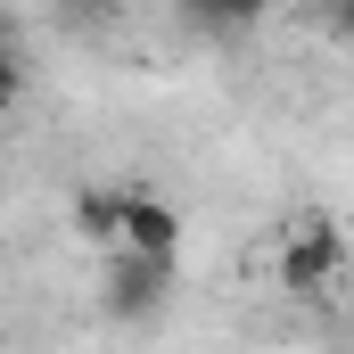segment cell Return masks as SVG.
<instances>
[{"label": "cell", "instance_id": "1", "mask_svg": "<svg viewBox=\"0 0 354 354\" xmlns=\"http://www.w3.org/2000/svg\"><path fill=\"white\" fill-rule=\"evenodd\" d=\"M272 280L288 288V297H322V288H338L346 280V231L330 223V214H288L280 223V256H272Z\"/></svg>", "mask_w": 354, "mask_h": 354}, {"label": "cell", "instance_id": "2", "mask_svg": "<svg viewBox=\"0 0 354 354\" xmlns=\"http://www.w3.org/2000/svg\"><path fill=\"white\" fill-rule=\"evenodd\" d=\"M165 297H174V264L132 256V248H115V256H107V313H115V322H149Z\"/></svg>", "mask_w": 354, "mask_h": 354}, {"label": "cell", "instance_id": "3", "mask_svg": "<svg viewBox=\"0 0 354 354\" xmlns=\"http://www.w3.org/2000/svg\"><path fill=\"white\" fill-rule=\"evenodd\" d=\"M115 248L174 264V256H181V206L157 198V189H124V231H115Z\"/></svg>", "mask_w": 354, "mask_h": 354}, {"label": "cell", "instance_id": "4", "mask_svg": "<svg viewBox=\"0 0 354 354\" xmlns=\"http://www.w3.org/2000/svg\"><path fill=\"white\" fill-rule=\"evenodd\" d=\"M75 231L99 239V248H115V231H124V189H75Z\"/></svg>", "mask_w": 354, "mask_h": 354}, {"label": "cell", "instance_id": "5", "mask_svg": "<svg viewBox=\"0 0 354 354\" xmlns=\"http://www.w3.org/2000/svg\"><path fill=\"white\" fill-rule=\"evenodd\" d=\"M264 8L272 0H181V17L206 33H248V25H264Z\"/></svg>", "mask_w": 354, "mask_h": 354}, {"label": "cell", "instance_id": "6", "mask_svg": "<svg viewBox=\"0 0 354 354\" xmlns=\"http://www.w3.org/2000/svg\"><path fill=\"white\" fill-rule=\"evenodd\" d=\"M313 25H322L330 41H346V50H354V0H313Z\"/></svg>", "mask_w": 354, "mask_h": 354}]
</instances>
